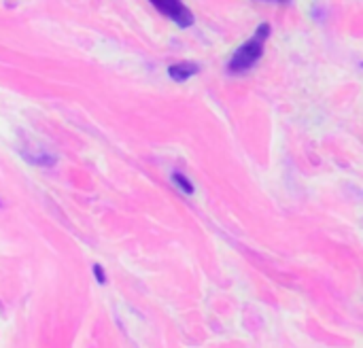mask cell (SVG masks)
I'll list each match as a JSON object with an SVG mask.
<instances>
[{"label":"cell","mask_w":363,"mask_h":348,"mask_svg":"<svg viewBox=\"0 0 363 348\" xmlns=\"http://www.w3.org/2000/svg\"><path fill=\"white\" fill-rule=\"evenodd\" d=\"M268 36H270V23H262L257 28V32L245 45H240L238 51L232 55V60L228 64L230 72H247V70H251L257 64V60L264 55V45H266Z\"/></svg>","instance_id":"cell-1"},{"label":"cell","mask_w":363,"mask_h":348,"mask_svg":"<svg viewBox=\"0 0 363 348\" xmlns=\"http://www.w3.org/2000/svg\"><path fill=\"white\" fill-rule=\"evenodd\" d=\"M151 4L164 13L168 19H172L179 28H189L194 26V13L181 2V0H151Z\"/></svg>","instance_id":"cell-2"},{"label":"cell","mask_w":363,"mask_h":348,"mask_svg":"<svg viewBox=\"0 0 363 348\" xmlns=\"http://www.w3.org/2000/svg\"><path fill=\"white\" fill-rule=\"evenodd\" d=\"M198 70H200V66L194 64V62H179V64H172V66L168 68V74H170V79L183 83V81H187L189 77H194Z\"/></svg>","instance_id":"cell-3"},{"label":"cell","mask_w":363,"mask_h":348,"mask_svg":"<svg viewBox=\"0 0 363 348\" xmlns=\"http://www.w3.org/2000/svg\"><path fill=\"white\" fill-rule=\"evenodd\" d=\"M172 183H174V185H177L185 196H191V193H194V185H191V183H189L181 172H174V174H172Z\"/></svg>","instance_id":"cell-4"},{"label":"cell","mask_w":363,"mask_h":348,"mask_svg":"<svg viewBox=\"0 0 363 348\" xmlns=\"http://www.w3.org/2000/svg\"><path fill=\"white\" fill-rule=\"evenodd\" d=\"M94 272H96L98 283H104V281H106V276H104V272H102V268H100V266H94Z\"/></svg>","instance_id":"cell-5"},{"label":"cell","mask_w":363,"mask_h":348,"mask_svg":"<svg viewBox=\"0 0 363 348\" xmlns=\"http://www.w3.org/2000/svg\"><path fill=\"white\" fill-rule=\"evenodd\" d=\"M270 2H289V0H270Z\"/></svg>","instance_id":"cell-6"}]
</instances>
